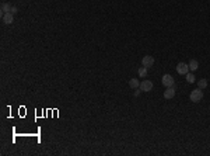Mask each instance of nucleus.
<instances>
[{
	"label": "nucleus",
	"instance_id": "f257e3e1",
	"mask_svg": "<svg viewBox=\"0 0 210 156\" xmlns=\"http://www.w3.org/2000/svg\"><path fill=\"white\" fill-rule=\"evenodd\" d=\"M189 99H191L192 103H199V101L203 99V91H202V89L197 87L196 90H192L191 94H189Z\"/></svg>",
	"mask_w": 210,
	"mask_h": 156
},
{
	"label": "nucleus",
	"instance_id": "f03ea898",
	"mask_svg": "<svg viewBox=\"0 0 210 156\" xmlns=\"http://www.w3.org/2000/svg\"><path fill=\"white\" fill-rule=\"evenodd\" d=\"M161 82L165 87H171V86L175 85V80H174V77H172L171 75H164L162 79H161Z\"/></svg>",
	"mask_w": 210,
	"mask_h": 156
},
{
	"label": "nucleus",
	"instance_id": "7ed1b4c3",
	"mask_svg": "<svg viewBox=\"0 0 210 156\" xmlns=\"http://www.w3.org/2000/svg\"><path fill=\"white\" fill-rule=\"evenodd\" d=\"M177 72L179 75H186V73H189V65H188V63H184V62H179L177 65Z\"/></svg>",
	"mask_w": 210,
	"mask_h": 156
},
{
	"label": "nucleus",
	"instance_id": "20e7f679",
	"mask_svg": "<svg viewBox=\"0 0 210 156\" xmlns=\"http://www.w3.org/2000/svg\"><path fill=\"white\" fill-rule=\"evenodd\" d=\"M139 89H140L142 91H151V90H153V83H151L150 80H143V82L140 83Z\"/></svg>",
	"mask_w": 210,
	"mask_h": 156
},
{
	"label": "nucleus",
	"instance_id": "39448f33",
	"mask_svg": "<svg viewBox=\"0 0 210 156\" xmlns=\"http://www.w3.org/2000/svg\"><path fill=\"white\" fill-rule=\"evenodd\" d=\"M142 62H143V66L144 68H151L154 65V58L150 56V55H146V56H143Z\"/></svg>",
	"mask_w": 210,
	"mask_h": 156
},
{
	"label": "nucleus",
	"instance_id": "423d86ee",
	"mask_svg": "<svg viewBox=\"0 0 210 156\" xmlns=\"http://www.w3.org/2000/svg\"><path fill=\"white\" fill-rule=\"evenodd\" d=\"M174 96H175V87H174V86L167 87V90L164 91V99L170 100V99H172Z\"/></svg>",
	"mask_w": 210,
	"mask_h": 156
},
{
	"label": "nucleus",
	"instance_id": "0eeeda50",
	"mask_svg": "<svg viewBox=\"0 0 210 156\" xmlns=\"http://www.w3.org/2000/svg\"><path fill=\"white\" fill-rule=\"evenodd\" d=\"M14 21V14H11V13H4L3 14V23L4 24H11Z\"/></svg>",
	"mask_w": 210,
	"mask_h": 156
},
{
	"label": "nucleus",
	"instance_id": "6e6552de",
	"mask_svg": "<svg viewBox=\"0 0 210 156\" xmlns=\"http://www.w3.org/2000/svg\"><path fill=\"white\" fill-rule=\"evenodd\" d=\"M197 68H199V62L196 59H191L189 61V70L195 72V70H197Z\"/></svg>",
	"mask_w": 210,
	"mask_h": 156
},
{
	"label": "nucleus",
	"instance_id": "1a4fd4ad",
	"mask_svg": "<svg viewBox=\"0 0 210 156\" xmlns=\"http://www.w3.org/2000/svg\"><path fill=\"white\" fill-rule=\"evenodd\" d=\"M10 9H11V4H10V3H3V4H1V14L10 13Z\"/></svg>",
	"mask_w": 210,
	"mask_h": 156
},
{
	"label": "nucleus",
	"instance_id": "9d476101",
	"mask_svg": "<svg viewBox=\"0 0 210 156\" xmlns=\"http://www.w3.org/2000/svg\"><path fill=\"white\" fill-rule=\"evenodd\" d=\"M129 86L132 89H137V87L140 86V83H139V80L137 79H130L129 80Z\"/></svg>",
	"mask_w": 210,
	"mask_h": 156
},
{
	"label": "nucleus",
	"instance_id": "9b49d317",
	"mask_svg": "<svg viewBox=\"0 0 210 156\" xmlns=\"http://www.w3.org/2000/svg\"><path fill=\"white\" fill-rule=\"evenodd\" d=\"M197 86H199V89H202V90L206 89V87H207V80H206V79H200L199 83H197Z\"/></svg>",
	"mask_w": 210,
	"mask_h": 156
},
{
	"label": "nucleus",
	"instance_id": "f8f14e48",
	"mask_svg": "<svg viewBox=\"0 0 210 156\" xmlns=\"http://www.w3.org/2000/svg\"><path fill=\"white\" fill-rule=\"evenodd\" d=\"M195 79H196V77H195L193 73H186V82H188V83H193Z\"/></svg>",
	"mask_w": 210,
	"mask_h": 156
},
{
	"label": "nucleus",
	"instance_id": "ddd939ff",
	"mask_svg": "<svg viewBox=\"0 0 210 156\" xmlns=\"http://www.w3.org/2000/svg\"><path fill=\"white\" fill-rule=\"evenodd\" d=\"M137 73H139V76H140V77H146V76H147V68H144V66H143V68H140Z\"/></svg>",
	"mask_w": 210,
	"mask_h": 156
},
{
	"label": "nucleus",
	"instance_id": "4468645a",
	"mask_svg": "<svg viewBox=\"0 0 210 156\" xmlns=\"http://www.w3.org/2000/svg\"><path fill=\"white\" fill-rule=\"evenodd\" d=\"M17 11H18V10H17L16 6H11V9H10V13H11V14H16Z\"/></svg>",
	"mask_w": 210,
	"mask_h": 156
},
{
	"label": "nucleus",
	"instance_id": "2eb2a0df",
	"mask_svg": "<svg viewBox=\"0 0 210 156\" xmlns=\"http://www.w3.org/2000/svg\"><path fill=\"white\" fill-rule=\"evenodd\" d=\"M140 91H142V90H136V91H134V96H139V94H140Z\"/></svg>",
	"mask_w": 210,
	"mask_h": 156
}]
</instances>
